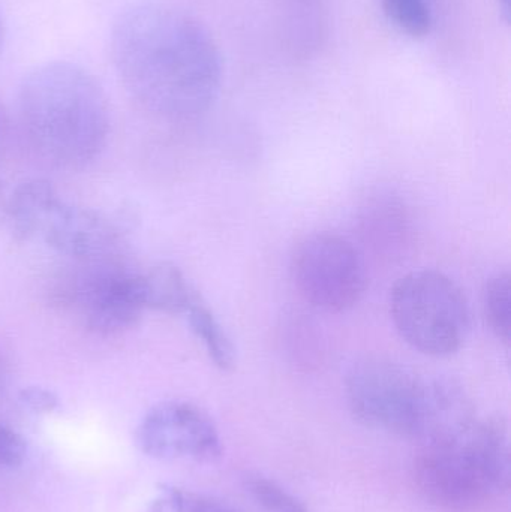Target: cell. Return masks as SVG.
Returning a JSON list of instances; mask_svg holds the SVG:
<instances>
[{
    "mask_svg": "<svg viewBox=\"0 0 511 512\" xmlns=\"http://www.w3.org/2000/svg\"><path fill=\"white\" fill-rule=\"evenodd\" d=\"M114 68L129 95L167 120L197 119L222 87V56L197 18L162 3H138L111 30Z\"/></svg>",
    "mask_w": 511,
    "mask_h": 512,
    "instance_id": "obj_1",
    "label": "cell"
},
{
    "mask_svg": "<svg viewBox=\"0 0 511 512\" xmlns=\"http://www.w3.org/2000/svg\"><path fill=\"white\" fill-rule=\"evenodd\" d=\"M18 116L32 149L63 170L92 164L110 134L104 89L87 69L71 62L45 63L24 77Z\"/></svg>",
    "mask_w": 511,
    "mask_h": 512,
    "instance_id": "obj_2",
    "label": "cell"
},
{
    "mask_svg": "<svg viewBox=\"0 0 511 512\" xmlns=\"http://www.w3.org/2000/svg\"><path fill=\"white\" fill-rule=\"evenodd\" d=\"M423 492L449 508H471L509 487V442L492 421H462L432 436L420 457Z\"/></svg>",
    "mask_w": 511,
    "mask_h": 512,
    "instance_id": "obj_3",
    "label": "cell"
},
{
    "mask_svg": "<svg viewBox=\"0 0 511 512\" xmlns=\"http://www.w3.org/2000/svg\"><path fill=\"white\" fill-rule=\"evenodd\" d=\"M348 403L368 426L401 435H434L446 411L449 384L417 378L383 357H365L348 370Z\"/></svg>",
    "mask_w": 511,
    "mask_h": 512,
    "instance_id": "obj_4",
    "label": "cell"
},
{
    "mask_svg": "<svg viewBox=\"0 0 511 512\" xmlns=\"http://www.w3.org/2000/svg\"><path fill=\"white\" fill-rule=\"evenodd\" d=\"M3 213L17 236L78 261L101 262L116 245V231L102 216L72 206L45 180L17 183Z\"/></svg>",
    "mask_w": 511,
    "mask_h": 512,
    "instance_id": "obj_5",
    "label": "cell"
},
{
    "mask_svg": "<svg viewBox=\"0 0 511 512\" xmlns=\"http://www.w3.org/2000/svg\"><path fill=\"white\" fill-rule=\"evenodd\" d=\"M390 316L399 336L429 357H450L470 331V307L461 288L437 270L411 271L390 289Z\"/></svg>",
    "mask_w": 511,
    "mask_h": 512,
    "instance_id": "obj_6",
    "label": "cell"
},
{
    "mask_svg": "<svg viewBox=\"0 0 511 512\" xmlns=\"http://www.w3.org/2000/svg\"><path fill=\"white\" fill-rule=\"evenodd\" d=\"M293 280L306 303L329 313L350 310L366 291V265L356 246L333 233L306 237L293 258Z\"/></svg>",
    "mask_w": 511,
    "mask_h": 512,
    "instance_id": "obj_7",
    "label": "cell"
},
{
    "mask_svg": "<svg viewBox=\"0 0 511 512\" xmlns=\"http://www.w3.org/2000/svg\"><path fill=\"white\" fill-rule=\"evenodd\" d=\"M135 439L153 459L215 462L222 444L212 418L189 402L168 400L150 408L138 424Z\"/></svg>",
    "mask_w": 511,
    "mask_h": 512,
    "instance_id": "obj_8",
    "label": "cell"
},
{
    "mask_svg": "<svg viewBox=\"0 0 511 512\" xmlns=\"http://www.w3.org/2000/svg\"><path fill=\"white\" fill-rule=\"evenodd\" d=\"M72 292L81 321L93 333L116 336L131 330L146 312L140 271L95 262Z\"/></svg>",
    "mask_w": 511,
    "mask_h": 512,
    "instance_id": "obj_9",
    "label": "cell"
},
{
    "mask_svg": "<svg viewBox=\"0 0 511 512\" xmlns=\"http://www.w3.org/2000/svg\"><path fill=\"white\" fill-rule=\"evenodd\" d=\"M140 283L146 310L168 315H182L198 295L185 274L170 262L140 271Z\"/></svg>",
    "mask_w": 511,
    "mask_h": 512,
    "instance_id": "obj_10",
    "label": "cell"
},
{
    "mask_svg": "<svg viewBox=\"0 0 511 512\" xmlns=\"http://www.w3.org/2000/svg\"><path fill=\"white\" fill-rule=\"evenodd\" d=\"M183 315H186L189 328L203 343L204 349L215 366L221 370L233 369L236 364V348L221 322L213 315L212 310L200 295L194 298Z\"/></svg>",
    "mask_w": 511,
    "mask_h": 512,
    "instance_id": "obj_11",
    "label": "cell"
},
{
    "mask_svg": "<svg viewBox=\"0 0 511 512\" xmlns=\"http://www.w3.org/2000/svg\"><path fill=\"white\" fill-rule=\"evenodd\" d=\"M483 313L492 333L504 345L511 336V282L509 273L492 276L483 288Z\"/></svg>",
    "mask_w": 511,
    "mask_h": 512,
    "instance_id": "obj_12",
    "label": "cell"
},
{
    "mask_svg": "<svg viewBox=\"0 0 511 512\" xmlns=\"http://www.w3.org/2000/svg\"><path fill=\"white\" fill-rule=\"evenodd\" d=\"M387 20L410 38H425L431 33L434 18L426 0H381Z\"/></svg>",
    "mask_w": 511,
    "mask_h": 512,
    "instance_id": "obj_13",
    "label": "cell"
},
{
    "mask_svg": "<svg viewBox=\"0 0 511 512\" xmlns=\"http://www.w3.org/2000/svg\"><path fill=\"white\" fill-rule=\"evenodd\" d=\"M246 492L252 496L255 502L267 512H308L305 505L296 496L291 495L284 487L276 484L269 478H246Z\"/></svg>",
    "mask_w": 511,
    "mask_h": 512,
    "instance_id": "obj_14",
    "label": "cell"
},
{
    "mask_svg": "<svg viewBox=\"0 0 511 512\" xmlns=\"http://www.w3.org/2000/svg\"><path fill=\"white\" fill-rule=\"evenodd\" d=\"M162 492L167 495L174 512H236L215 499L198 495V493L185 492L176 487L164 486Z\"/></svg>",
    "mask_w": 511,
    "mask_h": 512,
    "instance_id": "obj_15",
    "label": "cell"
},
{
    "mask_svg": "<svg viewBox=\"0 0 511 512\" xmlns=\"http://www.w3.org/2000/svg\"><path fill=\"white\" fill-rule=\"evenodd\" d=\"M26 457V442L11 427L0 423V469L20 465Z\"/></svg>",
    "mask_w": 511,
    "mask_h": 512,
    "instance_id": "obj_16",
    "label": "cell"
},
{
    "mask_svg": "<svg viewBox=\"0 0 511 512\" xmlns=\"http://www.w3.org/2000/svg\"><path fill=\"white\" fill-rule=\"evenodd\" d=\"M20 400L27 408L35 412H53L59 408V399L53 391L42 387L24 388L20 394Z\"/></svg>",
    "mask_w": 511,
    "mask_h": 512,
    "instance_id": "obj_17",
    "label": "cell"
},
{
    "mask_svg": "<svg viewBox=\"0 0 511 512\" xmlns=\"http://www.w3.org/2000/svg\"><path fill=\"white\" fill-rule=\"evenodd\" d=\"M498 3H500L501 11H503L504 18H506V21L510 20V0H498Z\"/></svg>",
    "mask_w": 511,
    "mask_h": 512,
    "instance_id": "obj_18",
    "label": "cell"
},
{
    "mask_svg": "<svg viewBox=\"0 0 511 512\" xmlns=\"http://www.w3.org/2000/svg\"><path fill=\"white\" fill-rule=\"evenodd\" d=\"M5 23H3L2 14H0V54H2L3 47H5Z\"/></svg>",
    "mask_w": 511,
    "mask_h": 512,
    "instance_id": "obj_19",
    "label": "cell"
}]
</instances>
